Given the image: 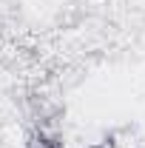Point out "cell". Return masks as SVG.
Masks as SVG:
<instances>
[{
	"instance_id": "obj_1",
	"label": "cell",
	"mask_w": 145,
	"mask_h": 148,
	"mask_svg": "<svg viewBox=\"0 0 145 148\" xmlns=\"http://www.w3.org/2000/svg\"><path fill=\"white\" fill-rule=\"evenodd\" d=\"M94 148H105V145H94Z\"/></svg>"
}]
</instances>
